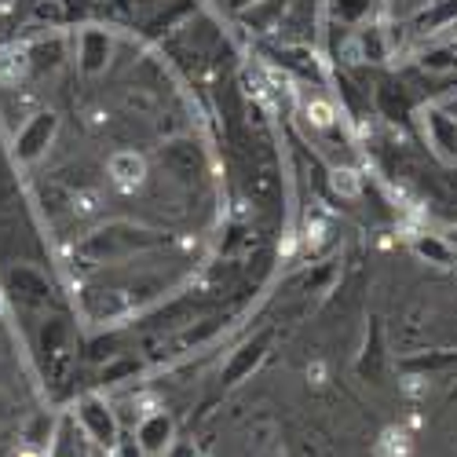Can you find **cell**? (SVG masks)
I'll list each match as a JSON object with an SVG mask.
<instances>
[{"mask_svg":"<svg viewBox=\"0 0 457 457\" xmlns=\"http://www.w3.org/2000/svg\"><path fill=\"white\" fill-rule=\"evenodd\" d=\"M158 245H165L162 231H150V227L139 223H106L73 245V260H81V268H103V263H118Z\"/></svg>","mask_w":457,"mask_h":457,"instance_id":"obj_1","label":"cell"},{"mask_svg":"<svg viewBox=\"0 0 457 457\" xmlns=\"http://www.w3.org/2000/svg\"><path fill=\"white\" fill-rule=\"evenodd\" d=\"M73 421H78L81 436L99 450V453H118L121 450V421L99 392H85L73 403Z\"/></svg>","mask_w":457,"mask_h":457,"instance_id":"obj_2","label":"cell"},{"mask_svg":"<svg viewBox=\"0 0 457 457\" xmlns=\"http://www.w3.org/2000/svg\"><path fill=\"white\" fill-rule=\"evenodd\" d=\"M37 355H41L45 377L52 385H62L73 366V322L66 315H48L37 329Z\"/></svg>","mask_w":457,"mask_h":457,"instance_id":"obj_3","label":"cell"},{"mask_svg":"<svg viewBox=\"0 0 457 457\" xmlns=\"http://www.w3.org/2000/svg\"><path fill=\"white\" fill-rule=\"evenodd\" d=\"M55 136H59V113H55V110H37L33 118L15 132V139H12V158H15V165H22V169L37 165V162H41L48 150H52Z\"/></svg>","mask_w":457,"mask_h":457,"instance_id":"obj_4","label":"cell"},{"mask_svg":"<svg viewBox=\"0 0 457 457\" xmlns=\"http://www.w3.org/2000/svg\"><path fill=\"white\" fill-rule=\"evenodd\" d=\"M4 293L15 308H48L55 300V286L48 282V275L29 268V263H12L4 271Z\"/></svg>","mask_w":457,"mask_h":457,"instance_id":"obj_5","label":"cell"},{"mask_svg":"<svg viewBox=\"0 0 457 457\" xmlns=\"http://www.w3.org/2000/svg\"><path fill=\"white\" fill-rule=\"evenodd\" d=\"M271 340H275L271 329H260V333H253L249 340H242V345H238L231 355H227V362H223V370H220L223 388H238L242 380H249V377L263 366V359H268Z\"/></svg>","mask_w":457,"mask_h":457,"instance_id":"obj_6","label":"cell"},{"mask_svg":"<svg viewBox=\"0 0 457 457\" xmlns=\"http://www.w3.org/2000/svg\"><path fill=\"white\" fill-rule=\"evenodd\" d=\"M158 158H162V169L179 183H195L198 176H205V150H202L198 139H190V136L165 139Z\"/></svg>","mask_w":457,"mask_h":457,"instance_id":"obj_7","label":"cell"},{"mask_svg":"<svg viewBox=\"0 0 457 457\" xmlns=\"http://www.w3.org/2000/svg\"><path fill=\"white\" fill-rule=\"evenodd\" d=\"M136 450L146 457H162L176 443V421L169 410H146L136 425Z\"/></svg>","mask_w":457,"mask_h":457,"instance_id":"obj_8","label":"cell"},{"mask_svg":"<svg viewBox=\"0 0 457 457\" xmlns=\"http://www.w3.org/2000/svg\"><path fill=\"white\" fill-rule=\"evenodd\" d=\"M113 33L103 29V26H85L81 37H78V66L85 78H99V73H106L110 59H113Z\"/></svg>","mask_w":457,"mask_h":457,"instance_id":"obj_9","label":"cell"},{"mask_svg":"<svg viewBox=\"0 0 457 457\" xmlns=\"http://www.w3.org/2000/svg\"><path fill=\"white\" fill-rule=\"evenodd\" d=\"M425 136L432 154L443 162H457V113L443 110V106H428L425 110Z\"/></svg>","mask_w":457,"mask_h":457,"instance_id":"obj_10","label":"cell"},{"mask_svg":"<svg viewBox=\"0 0 457 457\" xmlns=\"http://www.w3.org/2000/svg\"><path fill=\"white\" fill-rule=\"evenodd\" d=\"M106 176L113 187L129 195V190L143 187V179H146V158L136 154V150H118V154H110V162H106Z\"/></svg>","mask_w":457,"mask_h":457,"instance_id":"obj_11","label":"cell"},{"mask_svg":"<svg viewBox=\"0 0 457 457\" xmlns=\"http://www.w3.org/2000/svg\"><path fill=\"white\" fill-rule=\"evenodd\" d=\"M410 249L421 256L425 263H432V268H443V271H453V268H457V245L446 242L443 235H428V231H421V235H413V238H410Z\"/></svg>","mask_w":457,"mask_h":457,"instance_id":"obj_12","label":"cell"},{"mask_svg":"<svg viewBox=\"0 0 457 457\" xmlns=\"http://www.w3.org/2000/svg\"><path fill=\"white\" fill-rule=\"evenodd\" d=\"M373 110H377V118H385L388 125H403L410 118V99H406L403 85H395V81L377 85L373 88Z\"/></svg>","mask_w":457,"mask_h":457,"instance_id":"obj_13","label":"cell"},{"mask_svg":"<svg viewBox=\"0 0 457 457\" xmlns=\"http://www.w3.org/2000/svg\"><path fill=\"white\" fill-rule=\"evenodd\" d=\"M129 308H132L129 296L118 293V289H96V293L85 296V312H88L92 322H113V319L129 315Z\"/></svg>","mask_w":457,"mask_h":457,"instance_id":"obj_14","label":"cell"},{"mask_svg":"<svg viewBox=\"0 0 457 457\" xmlns=\"http://www.w3.org/2000/svg\"><path fill=\"white\" fill-rule=\"evenodd\" d=\"M380 373H385V337H380V326L373 319V326L366 329V340H362V352H359V377L377 385Z\"/></svg>","mask_w":457,"mask_h":457,"instance_id":"obj_15","label":"cell"},{"mask_svg":"<svg viewBox=\"0 0 457 457\" xmlns=\"http://www.w3.org/2000/svg\"><path fill=\"white\" fill-rule=\"evenodd\" d=\"M78 15H81V0H33V19L48 29L78 22Z\"/></svg>","mask_w":457,"mask_h":457,"instance_id":"obj_16","label":"cell"},{"mask_svg":"<svg viewBox=\"0 0 457 457\" xmlns=\"http://www.w3.org/2000/svg\"><path fill=\"white\" fill-rule=\"evenodd\" d=\"M26 48H29V66H33V73H52V70H59L62 59H66V41H62L59 33L41 37V41H33V45H26Z\"/></svg>","mask_w":457,"mask_h":457,"instance_id":"obj_17","label":"cell"},{"mask_svg":"<svg viewBox=\"0 0 457 457\" xmlns=\"http://www.w3.org/2000/svg\"><path fill=\"white\" fill-rule=\"evenodd\" d=\"M355 48H359V59H362V62H388V55H392L388 29L380 26V22L362 26L359 37H355Z\"/></svg>","mask_w":457,"mask_h":457,"instance_id":"obj_18","label":"cell"},{"mask_svg":"<svg viewBox=\"0 0 457 457\" xmlns=\"http://www.w3.org/2000/svg\"><path fill=\"white\" fill-rule=\"evenodd\" d=\"M190 15H198V4H195V0H176V4H169L165 12H158L154 19H150L146 37H150V41H162L165 33L179 29V26H183Z\"/></svg>","mask_w":457,"mask_h":457,"instance_id":"obj_19","label":"cell"},{"mask_svg":"<svg viewBox=\"0 0 457 457\" xmlns=\"http://www.w3.org/2000/svg\"><path fill=\"white\" fill-rule=\"evenodd\" d=\"M29 73H33V66H29V48L26 45L0 52V85L4 88H19Z\"/></svg>","mask_w":457,"mask_h":457,"instance_id":"obj_20","label":"cell"},{"mask_svg":"<svg viewBox=\"0 0 457 457\" xmlns=\"http://www.w3.org/2000/svg\"><path fill=\"white\" fill-rule=\"evenodd\" d=\"M417 26H421L425 33L457 26V0H432V4L421 12V19H417Z\"/></svg>","mask_w":457,"mask_h":457,"instance_id":"obj_21","label":"cell"},{"mask_svg":"<svg viewBox=\"0 0 457 457\" xmlns=\"http://www.w3.org/2000/svg\"><path fill=\"white\" fill-rule=\"evenodd\" d=\"M78 421H73V413L66 417V421L55 428V436H52V446H48V453L45 457H85V450H81V439H78Z\"/></svg>","mask_w":457,"mask_h":457,"instance_id":"obj_22","label":"cell"},{"mask_svg":"<svg viewBox=\"0 0 457 457\" xmlns=\"http://www.w3.org/2000/svg\"><path fill=\"white\" fill-rule=\"evenodd\" d=\"M373 12V0H329V19L337 26H359Z\"/></svg>","mask_w":457,"mask_h":457,"instance_id":"obj_23","label":"cell"},{"mask_svg":"<svg viewBox=\"0 0 457 457\" xmlns=\"http://www.w3.org/2000/svg\"><path fill=\"white\" fill-rule=\"evenodd\" d=\"M238 275H242V268L235 260H216L212 268L205 271V286H209V293H227L238 282Z\"/></svg>","mask_w":457,"mask_h":457,"instance_id":"obj_24","label":"cell"},{"mask_svg":"<svg viewBox=\"0 0 457 457\" xmlns=\"http://www.w3.org/2000/svg\"><path fill=\"white\" fill-rule=\"evenodd\" d=\"M329 183H333V190L340 198H359L362 195V176L355 169H348V165H337L329 172Z\"/></svg>","mask_w":457,"mask_h":457,"instance_id":"obj_25","label":"cell"},{"mask_svg":"<svg viewBox=\"0 0 457 457\" xmlns=\"http://www.w3.org/2000/svg\"><path fill=\"white\" fill-rule=\"evenodd\" d=\"M421 66H425V70H432V73L457 70V45H453V48H436V52H425V55H421Z\"/></svg>","mask_w":457,"mask_h":457,"instance_id":"obj_26","label":"cell"},{"mask_svg":"<svg viewBox=\"0 0 457 457\" xmlns=\"http://www.w3.org/2000/svg\"><path fill=\"white\" fill-rule=\"evenodd\" d=\"M129 373H136V362H132V359H118V355H113V359L103 366L99 380H103V385H118V380H121V377H129Z\"/></svg>","mask_w":457,"mask_h":457,"instance_id":"obj_27","label":"cell"},{"mask_svg":"<svg viewBox=\"0 0 457 457\" xmlns=\"http://www.w3.org/2000/svg\"><path fill=\"white\" fill-rule=\"evenodd\" d=\"M162 457H198V446H195V443H187V439H176Z\"/></svg>","mask_w":457,"mask_h":457,"instance_id":"obj_28","label":"cell"},{"mask_svg":"<svg viewBox=\"0 0 457 457\" xmlns=\"http://www.w3.org/2000/svg\"><path fill=\"white\" fill-rule=\"evenodd\" d=\"M256 4H263V0H227V8H231V12H249V8H256Z\"/></svg>","mask_w":457,"mask_h":457,"instance_id":"obj_29","label":"cell"},{"mask_svg":"<svg viewBox=\"0 0 457 457\" xmlns=\"http://www.w3.org/2000/svg\"><path fill=\"white\" fill-rule=\"evenodd\" d=\"M4 312H8V293L0 289V319H4Z\"/></svg>","mask_w":457,"mask_h":457,"instance_id":"obj_30","label":"cell"}]
</instances>
